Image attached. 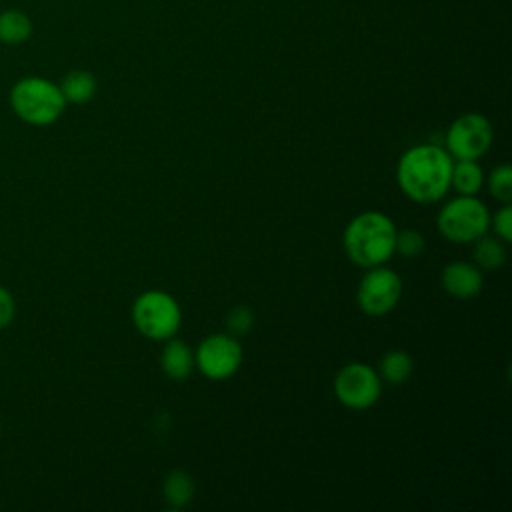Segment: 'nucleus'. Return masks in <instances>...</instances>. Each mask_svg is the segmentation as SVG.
Returning a JSON list of instances; mask_svg holds the SVG:
<instances>
[{
    "label": "nucleus",
    "mask_w": 512,
    "mask_h": 512,
    "mask_svg": "<svg viewBox=\"0 0 512 512\" xmlns=\"http://www.w3.org/2000/svg\"><path fill=\"white\" fill-rule=\"evenodd\" d=\"M452 156L436 144H418L402 154L396 166L400 190L418 204L444 198L452 178Z\"/></svg>",
    "instance_id": "obj_1"
},
{
    "label": "nucleus",
    "mask_w": 512,
    "mask_h": 512,
    "mask_svg": "<svg viewBox=\"0 0 512 512\" xmlns=\"http://www.w3.org/2000/svg\"><path fill=\"white\" fill-rule=\"evenodd\" d=\"M396 232L394 222L386 214L376 210L362 212L344 230V250L362 268L380 266L394 254Z\"/></svg>",
    "instance_id": "obj_2"
},
{
    "label": "nucleus",
    "mask_w": 512,
    "mask_h": 512,
    "mask_svg": "<svg viewBox=\"0 0 512 512\" xmlns=\"http://www.w3.org/2000/svg\"><path fill=\"white\" fill-rule=\"evenodd\" d=\"M8 102L12 112L30 126H50L66 108L60 86L42 76H24L14 82Z\"/></svg>",
    "instance_id": "obj_3"
},
{
    "label": "nucleus",
    "mask_w": 512,
    "mask_h": 512,
    "mask_svg": "<svg viewBox=\"0 0 512 512\" xmlns=\"http://www.w3.org/2000/svg\"><path fill=\"white\" fill-rule=\"evenodd\" d=\"M436 224L446 240L466 244L486 234L490 226V212L476 196L460 194L440 208Z\"/></svg>",
    "instance_id": "obj_4"
},
{
    "label": "nucleus",
    "mask_w": 512,
    "mask_h": 512,
    "mask_svg": "<svg viewBox=\"0 0 512 512\" xmlns=\"http://www.w3.org/2000/svg\"><path fill=\"white\" fill-rule=\"evenodd\" d=\"M132 322L142 336L150 340H168L176 336L182 324V310L168 292L148 290L134 300Z\"/></svg>",
    "instance_id": "obj_5"
},
{
    "label": "nucleus",
    "mask_w": 512,
    "mask_h": 512,
    "mask_svg": "<svg viewBox=\"0 0 512 512\" xmlns=\"http://www.w3.org/2000/svg\"><path fill=\"white\" fill-rule=\"evenodd\" d=\"M382 392V378L380 374L364 364V362H350L342 366L334 378V394L346 408L352 410H366L376 404Z\"/></svg>",
    "instance_id": "obj_6"
},
{
    "label": "nucleus",
    "mask_w": 512,
    "mask_h": 512,
    "mask_svg": "<svg viewBox=\"0 0 512 512\" xmlns=\"http://www.w3.org/2000/svg\"><path fill=\"white\" fill-rule=\"evenodd\" d=\"M492 144V126L486 116L468 112L458 116L446 132V152L454 160H478Z\"/></svg>",
    "instance_id": "obj_7"
},
{
    "label": "nucleus",
    "mask_w": 512,
    "mask_h": 512,
    "mask_svg": "<svg viewBox=\"0 0 512 512\" xmlns=\"http://www.w3.org/2000/svg\"><path fill=\"white\" fill-rule=\"evenodd\" d=\"M196 368L210 380H226L242 364V346L232 334H210L194 352Z\"/></svg>",
    "instance_id": "obj_8"
},
{
    "label": "nucleus",
    "mask_w": 512,
    "mask_h": 512,
    "mask_svg": "<svg viewBox=\"0 0 512 512\" xmlns=\"http://www.w3.org/2000/svg\"><path fill=\"white\" fill-rule=\"evenodd\" d=\"M402 280L384 264L368 268L358 284V306L368 316L388 314L400 300Z\"/></svg>",
    "instance_id": "obj_9"
},
{
    "label": "nucleus",
    "mask_w": 512,
    "mask_h": 512,
    "mask_svg": "<svg viewBox=\"0 0 512 512\" xmlns=\"http://www.w3.org/2000/svg\"><path fill=\"white\" fill-rule=\"evenodd\" d=\"M440 282H442V288L450 296L466 300V298L476 296L482 290L484 278H482V272L476 264L452 262L442 270Z\"/></svg>",
    "instance_id": "obj_10"
},
{
    "label": "nucleus",
    "mask_w": 512,
    "mask_h": 512,
    "mask_svg": "<svg viewBox=\"0 0 512 512\" xmlns=\"http://www.w3.org/2000/svg\"><path fill=\"white\" fill-rule=\"evenodd\" d=\"M194 366L196 364H194L192 348L174 336L168 338L162 348V354H160L162 372L172 380H184L192 374Z\"/></svg>",
    "instance_id": "obj_11"
},
{
    "label": "nucleus",
    "mask_w": 512,
    "mask_h": 512,
    "mask_svg": "<svg viewBox=\"0 0 512 512\" xmlns=\"http://www.w3.org/2000/svg\"><path fill=\"white\" fill-rule=\"evenodd\" d=\"M66 104H86L96 94V78L88 70H72L58 84Z\"/></svg>",
    "instance_id": "obj_12"
},
{
    "label": "nucleus",
    "mask_w": 512,
    "mask_h": 512,
    "mask_svg": "<svg viewBox=\"0 0 512 512\" xmlns=\"http://www.w3.org/2000/svg\"><path fill=\"white\" fill-rule=\"evenodd\" d=\"M484 184V170L476 160H456L452 164L450 186L464 196H476Z\"/></svg>",
    "instance_id": "obj_13"
},
{
    "label": "nucleus",
    "mask_w": 512,
    "mask_h": 512,
    "mask_svg": "<svg viewBox=\"0 0 512 512\" xmlns=\"http://www.w3.org/2000/svg\"><path fill=\"white\" fill-rule=\"evenodd\" d=\"M32 36V22L20 10L0 12V42L8 46L24 44Z\"/></svg>",
    "instance_id": "obj_14"
},
{
    "label": "nucleus",
    "mask_w": 512,
    "mask_h": 512,
    "mask_svg": "<svg viewBox=\"0 0 512 512\" xmlns=\"http://www.w3.org/2000/svg\"><path fill=\"white\" fill-rule=\"evenodd\" d=\"M380 378H384L388 384H404L414 370V360L404 350H390L380 358L378 366Z\"/></svg>",
    "instance_id": "obj_15"
},
{
    "label": "nucleus",
    "mask_w": 512,
    "mask_h": 512,
    "mask_svg": "<svg viewBox=\"0 0 512 512\" xmlns=\"http://www.w3.org/2000/svg\"><path fill=\"white\" fill-rule=\"evenodd\" d=\"M164 500L170 508H184L194 496V480L182 470H172L162 484Z\"/></svg>",
    "instance_id": "obj_16"
},
{
    "label": "nucleus",
    "mask_w": 512,
    "mask_h": 512,
    "mask_svg": "<svg viewBox=\"0 0 512 512\" xmlns=\"http://www.w3.org/2000/svg\"><path fill=\"white\" fill-rule=\"evenodd\" d=\"M504 260H506V250L500 238L482 234L480 238L474 240V262L478 268L496 270L504 264Z\"/></svg>",
    "instance_id": "obj_17"
},
{
    "label": "nucleus",
    "mask_w": 512,
    "mask_h": 512,
    "mask_svg": "<svg viewBox=\"0 0 512 512\" xmlns=\"http://www.w3.org/2000/svg\"><path fill=\"white\" fill-rule=\"evenodd\" d=\"M488 190L500 202L512 200V168L508 164L496 166L488 176Z\"/></svg>",
    "instance_id": "obj_18"
},
{
    "label": "nucleus",
    "mask_w": 512,
    "mask_h": 512,
    "mask_svg": "<svg viewBox=\"0 0 512 512\" xmlns=\"http://www.w3.org/2000/svg\"><path fill=\"white\" fill-rule=\"evenodd\" d=\"M394 252L402 254L404 258H418L424 252V236L416 230H400L396 232Z\"/></svg>",
    "instance_id": "obj_19"
},
{
    "label": "nucleus",
    "mask_w": 512,
    "mask_h": 512,
    "mask_svg": "<svg viewBox=\"0 0 512 512\" xmlns=\"http://www.w3.org/2000/svg\"><path fill=\"white\" fill-rule=\"evenodd\" d=\"M226 326L232 336H244L254 328V314L246 306H234L226 314Z\"/></svg>",
    "instance_id": "obj_20"
},
{
    "label": "nucleus",
    "mask_w": 512,
    "mask_h": 512,
    "mask_svg": "<svg viewBox=\"0 0 512 512\" xmlns=\"http://www.w3.org/2000/svg\"><path fill=\"white\" fill-rule=\"evenodd\" d=\"M492 228L496 232V236L502 242H510L512 240V206L510 202H506L492 218Z\"/></svg>",
    "instance_id": "obj_21"
},
{
    "label": "nucleus",
    "mask_w": 512,
    "mask_h": 512,
    "mask_svg": "<svg viewBox=\"0 0 512 512\" xmlns=\"http://www.w3.org/2000/svg\"><path fill=\"white\" fill-rule=\"evenodd\" d=\"M16 316V302L12 292L0 284V330L10 326Z\"/></svg>",
    "instance_id": "obj_22"
},
{
    "label": "nucleus",
    "mask_w": 512,
    "mask_h": 512,
    "mask_svg": "<svg viewBox=\"0 0 512 512\" xmlns=\"http://www.w3.org/2000/svg\"><path fill=\"white\" fill-rule=\"evenodd\" d=\"M0 434H2V424H0Z\"/></svg>",
    "instance_id": "obj_23"
}]
</instances>
